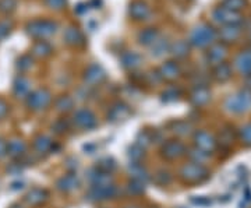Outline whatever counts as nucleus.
Wrapping results in <instances>:
<instances>
[{
  "instance_id": "obj_47",
  "label": "nucleus",
  "mask_w": 251,
  "mask_h": 208,
  "mask_svg": "<svg viewBox=\"0 0 251 208\" xmlns=\"http://www.w3.org/2000/svg\"><path fill=\"white\" fill-rule=\"evenodd\" d=\"M11 28H13V23L9 20H4V21H0V41L6 39L11 32Z\"/></svg>"
},
{
  "instance_id": "obj_21",
  "label": "nucleus",
  "mask_w": 251,
  "mask_h": 208,
  "mask_svg": "<svg viewBox=\"0 0 251 208\" xmlns=\"http://www.w3.org/2000/svg\"><path fill=\"white\" fill-rule=\"evenodd\" d=\"M49 199V193L45 189L41 187H34L25 194V203L31 207H39Z\"/></svg>"
},
{
  "instance_id": "obj_58",
  "label": "nucleus",
  "mask_w": 251,
  "mask_h": 208,
  "mask_svg": "<svg viewBox=\"0 0 251 208\" xmlns=\"http://www.w3.org/2000/svg\"><path fill=\"white\" fill-rule=\"evenodd\" d=\"M250 41H251V38H250Z\"/></svg>"
},
{
  "instance_id": "obj_34",
  "label": "nucleus",
  "mask_w": 251,
  "mask_h": 208,
  "mask_svg": "<svg viewBox=\"0 0 251 208\" xmlns=\"http://www.w3.org/2000/svg\"><path fill=\"white\" fill-rule=\"evenodd\" d=\"M74 108V100L69 95H60L54 101V109L60 113H67Z\"/></svg>"
},
{
  "instance_id": "obj_32",
  "label": "nucleus",
  "mask_w": 251,
  "mask_h": 208,
  "mask_svg": "<svg viewBox=\"0 0 251 208\" xmlns=\"http://www.w3.org/2000/svg\"><path fill=\"white\" fill-rule=\"evenodd\" d=\"M169 52H171L175 57L183 59V57H186V56H188V53H190V44H188L187 41H183V39L176 41L175 44H172L171 45Z\"/></svg>"
},
{
  "instance_id": "obj_53",
  "label": "nucleus",
  "mask_w": 251,
  "mask_h": 208,
  "mask_svg": "<svg viewBox=\"0 0 251 208\" xmlns=\"http://www.w3.org/2000/svg\"><path fill=\"white\" fill-rule=\"evenodd\" d=\"M191 201L194 204H198V206H209L211 204V200L204 199V197H200V199H191Z\"/></svg>"
},
{
  "instance_id": "obj_41",
  "label": "nucleus",
  "mask_w": 251,
  "mask_h": 208,
  "mask_svg": "<svg viewBox=\"0 0 251 208\" xmlns=\"http://www.w3.org/2000/svg\"><path fill=\"white\" fill-rule=\"evenodd\" d=\"M152 143V133L151 131H147V130H144L141 131L138 136H137V140H135V144L138 145V147H141V148H147V147H150Z\"/></svg>"
},
{
  "instance_id": "obj_49",
  "label": "nucleus",
  "mask_w": 251,
  "mask_h": 208,
  "mask_svg": "<svg viewBox=\"0 0 251 208\" xmlns=\"http://www.w3.org/2000/svg\"><path fill=\"white\" fill-rule=\"evenodd\" d=\"M219 143L225 147H230L232 145V133L227 131V136H226V130H224L221 137H219Z\"/></svg>"
},
{
  "instance_id": "obj_8",
  "label": "nucleus",
  "mask_w": 251,
  "mask_h": 208,
  "mask_svg": "<svg viewBox=\"0 0 251 208\" xmlns=\"http://www.w3.org/2000/svg\"><path fill=\"white\" fill-rule=\"evenodd\" d=\"M212 18H214L215 23L221 24L222 27H225V26H240V23L243 21L240 13L230 11V10L222 7V6L216 7L212 11Z\"/></svg>"
},
{
  "instance_id": "obj_29",
  "label": "nucleus",
  "mask_w": 251,
  "mask_h": 208,
  "mask_svg": "<svg viewBox=\"0 0 251 208\" xmlns=\"http://www.w3.org/2000/svg\"><path fill=\"white\" fill-rule=\"evenodd\" d=\"M232 66L227 63H221L218 64L214 67V70H212V77L215 78L218 82H226L227 80H230V77H232Z\"/></svg>"
},
{
  "instance_id": "obj_40",
  "label": "nucleus",
  "mask_w": 251,
  "mask_h": 208,
  "mask_svg": "<svg viewBox=\"0 0 251 208\" xmlns=\"http://www.w3.org/2000/svg\"><path fill=\"white\" fill-rule=\"evenodd\" d=\"M127 191L131 196H140L145 191V183L138 181H131L127 183Z\"/></svg>"
},
{
  "instance_id": "obj_1",
  "label": "nucleus",
  "mask_w": 251,
  "mask_h": 208,
  "mask_svg": "<svg viewBox=\"0 0 251 208\" xmlns=\"http://www.w3.org/2000/svg\"><path fill=\"white\" fill-rule=\"evenodd\" d=\"M218 38V32L212 26L209 24H198L197 27H194L190 32V38H188V44L200 49L204 48H209L211 45H214Z\"/></svg>"
},
{
  "instance_id": "obj_42",
  "label": "nucleus",
  "mask_w": 251,
  "mask_h": 208,
  "mask_svg": "<svg viewBox=\"0 0 251 208\" xmlns=\"http://www.w3.org/2000/svg\"><path fill=\"white\" fill-rule=\"evenodd\" d=\"M16 67H17V70H20V72H27V70H29L32 67V57H31V54H23V56H20L17 59V62H16Z\"/></svg>"
},
{
  "instance_id": "obj_55",
  "label": "nucleus",
  "mask_w": 251,
  "mask_h": 208,
  "mask_svg": "<svg viewBox=\"0 0 251 208\" xmlns=\"http://www.w3.org/2000/svg\"><path fill=\"white\" fill-rule=\"evenodd\" d=\"M246 84H247V88L251 91V74L250 76H247V78H246Z\"/></svg>"
},
{
  "instance_id": "obj_17",
  "label": "nucleus",
  "mask_w": 251,
  "mask_h": 208,
  "mask_svg": "<svg viewBox=\"0 0 251 208\" xmlns=\"http://www.w3.org/2000/svg\"><path fill=\"white\" fill-rule=\"evenodd\" d=\"M159 77L161 80H166V81H175L176 78H179L181 70H180V66L173 60H168L162 64L159 67Z\"/></svg>"
},
{
  "instance_id": "obj_35",
  "label": "nucleus",
  "mask_w": 251,
  "mask_h": 208,
  "mask_svg": "<svg viewBox=\"0 0 251 208\" xmlns=\"http://www.w3.org/2000/svg\"><path fill=\"white\" fill-rule=\"evenodd\" d=\"M187 155H188V158L191 159V162L200 163V165H204V163L211 158L209 153L202 151V150H200V148H197V147L190 148V150L187 151Z\"/></svg>"
},
{
  "instance_id": "obj_28",
  "label": "nucleus",
  "mask_w": 251,
  "mask_h": 208,
  "mask_svg": "<svg viewBox=\"0 0 251 208\" xmlns=\"http://www.w3.org/2000/svg\"><path fill=\"white\" fill-rule=\"evenodd\" d=\"M161 36L159 31L156 28L148 27L143 29L140 34H138V44L144 46H151L153 42H156V39Z\"/></svg>"
},
{
  "instance_id": "obj_23",
  "label": "nucleus",
  "mask_w": 251,
  "mask_h": 208,
  "mask_svg": "<svg viewBox=\"0 0 251 208\" xmlns=\"http://www.w3.org/2000/svg\"><path fill=\"white\" fill-rule=\"evenodd\" d=\"M130 115V108L123 102H116L113 104L108 112V120L110 122H120L125 120Z\"/></svg>"
},
{
  "instance_id": "obj_24",
  "label": "nucleus",
  "mask_w": 251,
  "mask_h": 208,
  "mask_svg": "<svg viewBox=\"0 0 251 208\" xmlns=\"http://www.w3.org/2000/svg\"><path fill=\"white\" fill-rule=\"evenodd\" d=\"M127 173L130 175V178H131L133 181L143 182V183H147V182L150 181V178H151V175L147 171V168L143 166L141 163H130V165L127 166Z\"/></svg>"
},
{
  "instance_id": "obj_39",
  "label": "nucleus",
  "mask_w": 251,
  "mask_h": 208,
  "mask_svg": "<svg viewBox=\"0 0 251 208\" xmlns=\"http://www.w3.org/2000/svg\"><path fill=\"white\" fill-rule=\"evenodd\" d=\"M127 155H128V158L131 159V162L140 163L141 162V159L145 156V150L141 148V147H138L137 144H134L128 148V153H127Z\"/></svg>"
},
{
  "instance_id": "obj_5",
  "label": "nucleus",
  "mask_w": 251,
  "mask_h": 208,
  "mask_svg": "<svg viewBox=\"0 0 251 208\" xmlns=\"http://www.w3.org/2000/svg\"><path fill=\"white\" fill-rule=\"evenodd\" d=\"M25 100H27V106L32 112H42L50 105L52 94L46 88H38L35 91H31Z\"/></svg>"
},
{
  "instance_id": "obj_54",
  "label": "nucleus",
  "mask_w": 251,
  "mask_h": 208,
  "mask_svg": "<svg viewBox=\"0 0 251 208\" xmlns=\"http://www.w3.org/2000/svg\"><path fill=\"white\" fill-rule=\"evenodd\" d=\"M24 187V182H14V183H11V190H21Z\"/></svg>"
},
{
  "instance_id": "obj_15",
  "label": "nucleus",
  "mask_w": 251,
  "mask_h": 208,
  "mask_svg": "<svg viewBox=\"0 0 251 208\" xmlns=\"http://www.w3.org/2000/svg\"><path fill=\"white\" fill-rule=\"evenodd\" d=\"M242 27L240 26H225L218 31V38L221 39V44H233L242 35Z\"/></svg>"
},
{
  "instance_id": "obj_27",
  "label": "nucleus",
  "mask_w": 251,
  "mask_h": 208,
  "mask_svg": "<svg viewBox=\"0 0 251 208\" xmlns=\"http://www.w3.org/2000/svg\"><path fill=\"white\" fill-rule=\"evenodd\" d=\"M13 92L17 98H27L28 94L31 92V82L28 78L18 76L13 82Z\"/></svg>"
},
{
  "instance_id": "obj_9",
  "label": "nucleus",
  "mask_w": 251,
  "mask_h": 208,
  "mask_svg": "<svg viewBox=\"0 0 251 208\" xmlns=\"http://www.w3.org/2000/svg\"><path fill=\"white\" fill-rule=\"evenodd\" d=\"M186 154H187L186 145L179 140H169V141L163 143L161 148V155L165 159H169V161L179 159Z\"/></svg>"
},
{
  "instance_id": "obj_38",
  "label": "nucleus",
  "mask_w": 251,
  "mask_h": 208,
  "mask_svg": "<svg viewBox=\"0 0 251 208\" xmlns=\"http://www.w3.org/2000/svg\"><path fill=\"white\" fill-rule=\"evenodd\" d=\"M180 95H181V92H180L179 88H175V87H172V88H168L166 91H163L162 92V102H165V104H172V102H176V101H179Z\"/></svg>"
},
{
  "instance_id": "obj_7",
  "label": "nucleus",
  "mask_w": 251,
  "mask_h": 208,
  "mask_svg": "<svg viewBox=\"0 0 251 208\" xmlns=\"http://www.w3.org/2000/svg\"><path fill=\"white\" fill-rule=\"evenodd\" d=\"M73 123H74V126L78 127L81 130H92L98 126V119L91 109L81 108L74 112Z\"/></svg>"
},
{
  "instance_id": "obj_3",
  "label": "nucleus",
  "mask_w": 251,
  "mask_h": 208,
  "mask_svg": "<svg viewBox=\"0 0 251 208\" xmlns=\"http://www.w3.org/2000/svg\"><path fill=\"white\" fill-rule=\"evenodd\" d=\"M57 28V23L52 20H34L25 26V31L31 38H35L38 41H45L46 38L56 34Z\"/></svg>"
},
{
  "instance_id": "obj_6",
  "label": "nucleus",
  "mask_w": 251,
  "mask_h": 208,
  "mask_svg": "<svg viewBox=\"0 0 251 208\" xmlns=\"http://www.w3.org/2000/svg\"><path fill=\"white\" fill-rule=\"evenodd\" d=\"M119 193V189L112 184H105V186H91L90 190L87 191V200L91 203H102L108 200L115 199Z\"/></svg>"
},
{
  "instance_id": "obj_20",
  "label": "nucleus",
  "mask_w": 251,
  "mask_h": 208,
  "mask_svg": "<svg viewBox=\"0 0 251 208\" xmlns=\"http://www.w3.org/2000/svg\"><path fill=\"white\" fill-rule=\"evenodd\" d=\"M56 186L63 193H70L80 186V179H78L77 173H67V175L62 176L60 179H57Z\"/></svg>"
},
{
  "instance_id": "obj_10",
  "label": "nucleus",
  "mask_w": 251,
  "mask_h": 208,
  "mask_svg": "<svg viewBox=\"0 0 251 208\" xmlns=\"http://www.w3.org/2000/svg\"><path fill=\"white\" fill-rule=\"evenodd\" d=\"M82 78H84V82L88 87H97V85H99V84H102V82L105 81L106 72H105V69L100 64L94 63L85 69Z\"/></svg>"
},
{
  "instance_id": "obj_37",
  "label": "nucleus",
  "mask_w": 251,
  "mask_h": 208,
  "mask_svg": "<svg viewBox=\"0 0 251 208\" xmlns=\"http://www.w3.org/2000/svg\"><path fill=\"white\" fill-rule=\"evenodd\" d=\"M221 6L225 9L230 10V11H236L239 13L247 6V0H222Z\"/></svg>"
},
{
  "instance_id": "obj_45",
  "label": "nucleus",
  "mask_w": 251,
  "mask_h": 208,
  "mask_svg": "<svg viewBox=\"0 0 251 208\" xmlns=\"http://www.w3.org/2000/svg\"><path fill=\"white\" fill-rule=\"evenodd\" d=\"M52 129L54 130V133L63 134V133H66L70 129V123H69L67 119H57L53 125H52Z\"/></svg>"
},
{
  "instance_id": "obj_52",
  "label": "nucleus",
  "mask_w": 251,
  "mask_h": 208,
  "mask_svg": "<svg viewBox=\"0 0 251 208\" xmlns=\"http://www.w3.org/2000/svg\"><path fill=\"white\" fill-rule=\"evenodd\" d=\"M4 155H7V143L0 138V158H3Z\"/></svg>"
},
{
  "instance_id": "obj_51",
  "label": "nucleus",
  "mask_w": 251,
  "mask_h": 208,
  "mask_svg": "<svg viewBox=\"0 0 251 208\" xmlns=\"http://www.w3.org/2000/svg\"><path fill=\"white\" fill-rule=\"evenodd\" d=\"M9 112V105L3 100H0V119H3Z\"/></svg>"
},
{
  "instance_id": "obj_19",
  "label": "nucleus",
  "mask_w": 251,
  "mask_h": 208,
  "mask_svg": "<svg viewBox=\"0 0 251 208\" xmlns=\"http://www.w3.org/2000/svg\"><path fill=\"white\" fill-rule=\"evenodd\" d=\"M141 63H143L141 54L137 53L134 51L123 52L122 56H120V64L126 70H135V69H138L141 66Z\"/></svg>"
},
{
  "instance_id": "obj_25",
  "label": "nucleus",
  "mask_w": 251,
  "mask_h": 208,
  "mask_svg": "<svg viewBox=\"0 0 251 208\" xmlns=\"http://www.w3.org/2000/svg\"><path fill=\"white\" fill-rule=\"evenodd\" d=\"M54 148L53 140L46 134H39L34 140V150L36 151V154L39 155H45L52 153Z\"/></svg>"
},
{
  "instance_id": "obj_2",
  "label": "nucleus",
  "mask_w": 251,
  "mask_h": 208,
  "mask_svg": "<svg viewBox=\"0 0 251 208\" xmlns=\"http://www.w3.org/2000/svg\"><path fill=\"white\" fill-rule=\"evenodd\" d=\"M225 109L234 115H242L251 109V91L249 88L239 90L225 100Z\"/></svg>"
},
{
  "instance_id": "obj_50",
  "label": "nucleus",
  "mask_w": 251,
  "mask_h": 208,
  "mask_svg": "<svg viewBox=\"0 0 251 208\" xmlns=\"http://www.w3.org/2000/svg\"><path fill=\"white\" fill-rule=\"evenodd\" d=\"M21 171H23V165H20V163H13L10 168H7V172L11 175H18V173H21Z\"/></svg>"
},
{
  "instance_id": "obj_13",
  "label": "nucleus",
  "mask_w": 251,
  "mask_h": 208,
  "mask_svg": "<svg viewBox=\"0 0 251 208\" xmlns=\"http://www.w3.org/2000/svg\"><path fill=\"white\" fill-rule=\"evenodd\" d=\"M128 14L135 21H145L151 16V9L144 0H133L128 6Z\"/></svg>"
},
{
  "instance_id": "obj_11",
  "label": "nucleus",
  "mask_w": 251,
  "mask_h": 208,
  "mask_svg": "<svg viewBox=\"0 0 251 208\" xmlns=\"http://www.w3.org/2000/svg\"><path fill=\"white\" fill-rule=\"evenodd\" d=\"M194 144L197 148L202 150V151H206V153H212L216 148V140L215 137L212 136L209 131L206 130H198L194 133Z\"/></svg>"
},
{
  "instance_id": "obj_30",
  "label": "nucleus",
  "mask_w": 251,
  "mask_h": 208,
  "mask_svg": "<svg viewBox=\"0 0 251 208\" xmlns=\"http://www.w3.org/2000/svg\"><path fill=\"white\" fill-rule=\"evenodd\" d=\"M151 49V56L153 57H162V56H165V54L169 52V49H171V42L166 39V38H158L156 39V42H153L152 45L150 46Z\"/></svg>"
},
{
  "instance_id": "obj_36",
  "label": "nucleus",
  "mask_w": 251,
  "mask_h": 208,
  "mask_svg": "<svg viewBox=\"0 0 251 208\" xmlns=\"http://www.w3.org/2000/svg\"><path fill=\"white\" fill-rule=\"evenodd\" d=\"M95 168H98L99 171H102V172L112 173L117 168V165H116V161H115L113 158H110V156H105V158H100V159H99Z\"/></svg>"
},
{
  "instance_id": "obj_44",
  "label": "nucleus",
  "mask_w": 251,
  "mask_h": 208,
  "mask_svg": "<svg viewBox=\"0 0 251 208\" xmlns=\"http://www.w3.org/2000/svg\"><path fill=\"white\" fill-rule=\"evenodd\" d=\"M155 183L156 184H159V186H166V184H169L172 182V175L169 171H165V169H161V171H158V172L155 173Z\"/></svg>"
},
{
  "instance_id": "obj_33",
  "label": "nucleus",
  "mask_w": 251,
  "mask_h": 208,
  "mask_svg": "<svg viewBox=\"0 0 251 208\" xmlns=\"http://www.w3.org/2000/svg\"><path fill=\"white\" fill-rule=\"evenodd\" d=\"M172 130L180 137L190 136L193 133V125L188 120H176L172 123Z\"/></svg>"
},
{
  "instance_id": "obj_48",
  "label": "nucleus",
  "mask_w": 251,
  "mask_h": 208,
  "mask_svg": "<svg viewBox=\"0 0 251 208\" xmlns=\"http://www.w3.org/2000/svg\"><path fill=\"white\" fill-rule=\"evenodd\" d=\"M46 6L53 10H62L63 7H66L67 0H45Z\"/></svg>"
},
{
  "instance_id": "obj_22",
  "label": "nucleus",
  "mask_w": 251,
  "mask_h": 208,
  "mask_svg": "<svg viewBox=\"0 0 251 208\" xmlns=\"http://www.w3.org/2000/svg\"><path fill=\"white\" fill-rule=\"evenodd\" d=\"M209 101H211V91L208 90V87H196L194 91L190 94V102L197 108L205 106Z\"/></svg>"
},
{
  "instance_id": "obj_12",
  "label": "nucleus",
  "mask_w": 251,
  "mask_h": 208,
  "mask_svg": "<svg viewBox=\"0 0 251 208\" xmlns=\"http://www.w3.org/2000/svg\"><path fill=\"white\" fill-rule=\"evenodd\" d=\"M226 56H227L226 45H224V44H214V45L208 48V52L205 54L206 63L215 67L218 64L224 63Z\"/></svg>"
},
{
  "instance_id": "obj_4",
  "label": "nucleus",
  "mask_w": 251,
  "mask_h": 208,
  "mask_svg": "<svg viewBox=\"0 0 251 208\" xmlns=\"http://www.w3.org/2000/svg\"><path fill=\"white\" fill-rule=\"evenodd\" d=\"M180 179L186 183H202L209 178V171L204 165L188 162L180 168Z\"/></svg>"
},
{
  "instance_id": "obj_56",
  "label": "nucleus",
  "mask_w": 251,
  "mask_h": 208,
  "mask_svg": "<svg viewBox=\"0 0 251 208\" xmlns=\"http://www.w3.org/2000/svg\"><path fill=\"white\" fill-rule=\"evenodd\" d=\"M10 208H24V207H23L21 204H13Z\"/></svg>"
},
{
  "instance_id": "obj_26",
  "label": "nucleus",
  "mask_w": 251,
  "mask_h": 208,
  "mask_svg": "<svg viewBox=\"0 0 251 208\" xmlns=\"http://www.w3.org/2000/svg\"><path fill=\"white\" fill-rule=\"evenodd\" d=\"M27 154V144L21 138H13L7 143V155L14 159H20Z\"/></svg>"
},
{
  "instance_id": "obj_14",
  "label": "nucleus",
  "mask_w": 251,
  "mask_h": 208,
  "mask_svg": "<svg viewBox=\"0 0 251 208\" xmlns=\"http://www.w3.org/2000/svg\"><path fill=\"white\" fill-rule=\"evenodd\" d=\"M63 39L64 42L69 46H74V48H78L85 44V36L82 34L80 28L70 26L64 29V34H63Z\"/></svg>"
},
{
  "instance_id": "obj_57",
  "label": "nucleus",
  "mask_w": 251,
  "mask_h": 208,
  "mask_svg": "<svg viewBox=\"0 0 251 208\" xmlns=\"http://www.w3.org/2000/svg\"><path fill=\"white\" fill-rule=\"evenodd\" d=\"M126 208H138V207H135V206H128V207H126Z\"/></svg>"
},
{
  "instance_id": "obj_18",
  "label": "nucleus",
  "mask_w": 251,
  "mask_h": 208,
  "mask_svg": "<svg viewBox=\"0 0 251 208\" xmlns=\"http://www.w3.org/2000/svg\"><path fill=\"white\" fill-rule=\"evenodd\" d=\"M234 69L243 76H250L251 74V49L250 51H243L234 57L233 62Z\"/></svg>"
},
{
  "instance_id": "obj_16",
  "label": "nucleus",
  "mask_w": 251,
  "mask_h": 208,
  "mask_svg": "<svg viewBox=\"0 0 251 208\" xmlns=\"http://www.w3.org/2000/svg\"><path fill=\"white\" fill-rule=\"evenodd\" d=\"M87 179L90 182L91 186H105V184H112L113 183L112 173L102 172V171H99L98 168H91V169H88Z\"/></svg>"
},
{
  "instance_id": "obj_43",
  "label": "nucleus",
  "mask_w": 251,
  "mask_h": 208,
  "mask_svg": "<svg viewBox=\"0 0 251 208\" xmlns=\"http://www.w3.org/2000/svg\"><path fill=\"white\" fill-rule=\"evenodd\" d=\"M18 0H0V14H11L16 11Z\"/></svg>"
},
{
  "instance_id": "obj_31",
  "label": "nucleus",
  "mask_w": 251,
  "mask_h": 208,
  "mask_svg": "<svg viewBox=\"0 0 251 208\" xmlns=\"http://www.w3.org/2000/svg\"><path fill=\"white\" fill-rule=\"evenodd\" d=\"M52 52H53L52 46L46 41H36L34 46H32V49H31V53L34 54L35 57H41V59L50 56Z\"/></svg>"
},
{
  "instance_id": "obj_46",
  "label": "nucleus",
  "mask_w": 251,
  "mask_h": 208,
  "mask_svg": "<svg viewBox=\"0 0 251 208\" xmlns=\"http://www.w3.org/2000/svg\"><path fill=\"white\" fill-rule=\"evenodd\" d=\"M240 140L244 145L251 147V123H247L240 129Z\"/></svg>"
}]
</instances>
